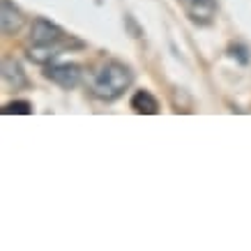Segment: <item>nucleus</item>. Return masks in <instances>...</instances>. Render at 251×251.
I'll return each instance as SVG.
<instances>
[{
    "instance_id": "obj_3",
    "label": "nucleus",
    "mask_w": 251,
    "mask_h": 251,
    "mask_svg": "<svg viewBox=\"0 0 251 251\" xmlns=\"http://www.w3.org/2000/svg\"><path fill=\"white\" fill-rule=\"evenodd\" d=\"M44 76L49 78V81L58 83L60 88L72 90V88H76V85L81 83L83 72H81V67H78L76 62H65V65H46Z\"/></svg>"
},
{
    "instance_id": "obj_4",
    "label": "nucleus",
    "mask_w": 251,
    "mask_h": 251,
    "mask_svg": "<svg viewBox=\"0 0 251 251\" xmlns=\"http://www.w3.org/2000/svg\"><path fill=\"white\" fill-rule=\"evenodd\" d=\"M184 12L196 25H210L217 14V5L214 0H180Z\"/></svg>"
},
{
    "instance_id": "obj_7",
    "label": "nucleus",
    "mask_w": 251,
    "mask_h": 251,
    "mask_svg": "<svg viewBox=\"0 0 251 251\" xmlns=\"http://www.w3.org/2000/svg\"><path fill=\"white\" fill-rule=\"evenodd\" d=\"M131 108L136 113H143V115H154L159 111V101L154 99L152 92L148 90H138L134 97H131Z\"/></svg>"
},
{
    "instance_id": "obj_1",
    "label": "nucleus",
    "mask_w": 251,
    "mask_h": 251,
    "mask_svg": "<svg viewBox=\"0 0 251 251\" xmlns=\"http://www.w3.org/2000/svg\"><path fill=\"white\" fill-rule=\"evenodd\" d=\"M72 46H83L81 42H74L65 35L60 25H55L49 19H35L30 28V46H28V58L37 65L49 62L65 53Z\"/></svg>"
},
{
    "instance_id": "obj_5",
    "label": "nucleus",
    "mask_w": 251,
    "mask_h": 251,
    "mask_svg": "<svg viewBox=\"0 0 251 251\" xmlns=\"http://www.w3.org/2000/svg\"><path fill=\"white\" fill-rule=\"evenodd\" d=\"M0 25H2V32L5 35H14V32L21 30L23 25V14L21 9L14 7L9 0H2V9H0Z\"/></svg>"
},
{
    "instance_id": "obj_8",
    "label": "nucleus",
    "mask_w": 251,
    "mask_h": 251,
    "mask_svg": "<svg viewBox=\"0 0 251 251\" xmlns=\"http://www.w3.org/2000/svg\"><path fill=\"white\" fill-rule=\"evenodd\" d=\"M5 113H21V115H30L32 113V104L30 101H25V99H16L12 104L5 106Z\"/></svg>"
},
{
    "instance_id": "obj_6",
    "label": "nucleus",
    "mask_w": 251,
    "mask_h": 251,
    "mask_svg": "<svg viewBox=\"0 0 251 251\" xmlns=\"http://www.w3.org/2000/svg\"><path fill=\"white\" fill-rule=\"evenodd\" d=\"M2 81H5L9 88H14V90H19V88H23V85L28 83L21 65H19L14 58H7V60L2 62Z\"/></svg>"
},
{
    "instance_id": "obj_9",
    "label": "nucleus",
    "mask_w": 251,
    "mask_h": 251,
    "mask_svg": "<svg viewBox=\"0 0 251 251\" xmlns=\"http://www.w3.org/2000/svg\"><path fill=\"white\" fill-rule=\"evenodd\" d=\"M233 51H237V58H240V62H247L249 60V55H247V49L244 46H230Z\"/></svg>"
},
{
    "instance_id": "obj_2",
    "label": "nucleus",
    "mask_w": 251,
    "mask_h": 251,
    "mask_svg": "<svg viewBox=\"0 0 251 251\" xmlns=\"http://www.w3.org/2000/svg\"><path fill=\"white\" fill-rule=\"evenodd\" d=\"M131 81H134V74L127 65H122L118 60H108L95 72L90 90L101 101H113L129 88Z\"/></svg>"
}]
</instances>
